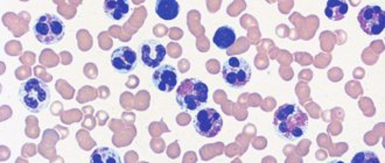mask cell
Instances as JSON below:
<instances>
[{"label":"cell","mask_w":385,"mask_h":163,"mask_svg":"<svg viewBox=\"0 0 385 163\" xmlns=\"http://www.w3.org/2000/svg\"><path fill=\"white\" fill-rule=\"evenodd\" d=\"M310 118L299 105L284 104L273 116L275 132L283 139L296 141L307 133Z\"/></svg>","instance_id":"1"},{"label":"cell","mask_w":385,"mask_h":163,"mask_svg":"<svg viewBox=\"0 0 385 163\" xmlns=\"http://www.w3.org/2000/svg\"><path fill=\"white\" fill-rule=\"evenodd\" d=\"M20 103L31 113H40L51 103V89L39 78H30L19 89Z\"/></svg>","instance_id":"2"},{"label":"cell","mask_w":385,"mask_h":163,"mask_svg":"<svg viewBox=\"0 0 385 163\" xmlns=\"http://www.w3.org/2000/svg\"><path fill=\"white\" fill-rule=\"evenodd\" d=\"M208 96V86L196 78H186L176 89V103L186 112L201 109L207 104Z\"/></svg>","instance_id":"3"},{"label":"cell","mask_w":385,"mask_h":163,"mask_svg":"<svg viewBox=\"0 0 385 163\" xmlns=\"http://www.w3.org/2000/svg\"><path fill=\"white\" fill-rule=\"evenodd\" d=\"M35 39L43 45H55L66 35V23L60 16L45 13L35 20L33 26Z\"/></svg>","instance_id":"4"},{"label":"cell","mask_w":385,"mask_h":163,"mask_svg":"<svg viewBox=\"0 0 385 163\" xmlns=\"http://www.w3.org/2000/svg\"><path fill=\"white\" fill-rule=\"evenodd\" d=\"M253 70L249 62L243 58L231 56L222 66V78L228 86L235 89L243 88L249 83Z\"/></svg>","instance_id":"5"},{"label":"cell","mask_w":385,"mask_h":163,"mask_svg":"<svg viewBox=\"0 0 385 163\" xmlns=\"http://www.w3.org/2000/svg\"><path fill=\"white\" fill-rule=\"evenodd\" d=\"M195 131L203 138H214L221 132L223 119L215 109L200 110L194 118Z\"/></svg>","instance_id":"6"},{"label":"cell","mask_w":385,"mask_h":163,"mask_svg":"<svg viewBox=\"0 0 385 163\" xmlns=\"http://www.w3.org/2000/svg\"><path fill=\"white\" fill-rule=\"evenodd\" d=\"M358 23L368 35H380L384 31L385 13L380 6H366L358 12Z\"/></svg>","instance_id":"7"},{"label":"cell","mask_w":385,"mask_h":163,"mask_svg":"<svg viewBox=\"0 0 385 163\" xmlns=\"http://www.w3.org/2000/svg\"><path fill=\"white\" fill-rule=\"evenodd\" d=\"M167 56V51L163 43L158 41H145L140 46V60L145 66L156 69L161 66L163 60Z\"/></svg>","instance_id":"8"},{"label":"cell","mask_w":385,"mask_h":163,"mask_svg":"<svg viewBox=\"0 0 385 163\" xmlns=\"http://www.w3.org/2000/svg\"><path fill=\"white\" fill-rule=\"evenodd\" d=\"M137 53L131 47H119L111 55V66L121 74H128L136 69Z\"/></svg>","instance_id":"9"},{"label":"cell","mask_w":385,"mask_h":163,"mask_svg":"<svg viewBox=\"0 0 385 163\" xmlns=\"http://www.w3.org/2000/svg\"><path fill=\"white\" fill-rule=\"evenodd\" d=\"M152 83L161 92L170 93L174 91L178 84V75L174 66L170 64L160 66L152 74Z\"/></svg>","instance_id":"10"},{"label":"cell","mask_w":385,"mask_h":163,"mask_svg":"<svg viewBox=\"0 0 385 163\" xmlns=\"http://www.w3.org/2000/svg\"><path fill=\"white\" fill-rule=\"evenodd\" d=\"M236 40H237L236 32L233 27L226 26V25L218 28V31L215 32L214 38H213L215 46L221 51L229 49L230 47L235 45Z\"/></svg>","instance_id":"11"},{"label":"cell","mask_w":385,"mask_h":163,"mask_svg":"<svg viewBox=\"0 0 385 163\" xmlns=\"http://www.w3.org/2000/svg\"><path fill=\"white\" fill-rule=\"evenodd\" d=\"M103 8L106 16L115 21L123 19L130 12V5L125 0H105Z\"/></svg>","instance_id":"12"},{"label":"cell","mask_w":385,"mask_h":163,"mask_svg":"<svg viewBox=\"0 0 385 163\" xmlns=\"http://www.w3.org/2000/svg\"><path fill=\"white\" fill-rule=\"evenodd\" d=\"M156 16L160 19L172 21L176 19L180 13V5L176 0H159L156 3Z\"/></svg>","instance_id":"13"},{"label":"cell","mask_w":385,"mask_h":163,"mask_svg":"<svg viewBox=\"0 0 385 163\" xmlns=\"http://www.w3.org/2000/svg\"><path fill=\"white\" fill-rule=\"evenodd\" d=\"M348 11H349V6L347 4V1L328 0L326 8H325V14H326L327 19L331 20V21H340V20L345 19Z\"/></svg>","instance_id":"14"},{"label":"cell","mask_w":385,"mask_h":163,"mask_svg":"<svg viewBox=\"0 0 385 163\" xmlns=\"http://www.w3.org/2000/svg\"><path fill=\"white\" fill-rule=\"evenodd\" d=\"M93 163H121V160L116 151L109 147H100L93 151L90 158Z\"/></svg>","instance_id":"15"},{"label":"cell","mask_w":385,"mask_h":163,"mask_svg":"<svg viewBox=\"0 0 385 163\" xmlns=\"http://www.w3.org/2000/svg\"><path fill=\"white\" fill-rule=\"evenodd\" d=\"M351 163H380V159L373 151H360L351 159Z\"/></svg>","instance_id":"16"}]
</instances>
